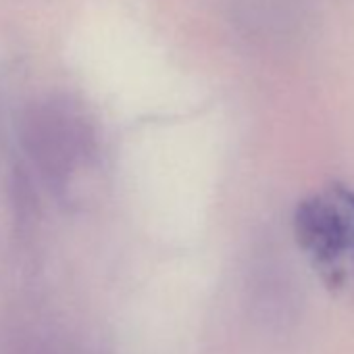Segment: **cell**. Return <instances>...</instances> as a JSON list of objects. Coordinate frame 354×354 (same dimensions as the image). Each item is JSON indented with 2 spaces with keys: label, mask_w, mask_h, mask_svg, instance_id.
<instances>
[{
  "label": "cell",
  "mask_w": 354,
  "mask_h": 354,
  "mask_svg": "<svg viewBox=\"0 0 354 354\" xmlns=\"http://www.w3.org/2000/svg\"><path fill=\"white\" fill-rule=\"evenodd\" d=\"M294 234L321 283L354 298V192L331 184L310 194L296 209Z\"/></svg>",
  "instance_id": "1"
}]
</instances>
